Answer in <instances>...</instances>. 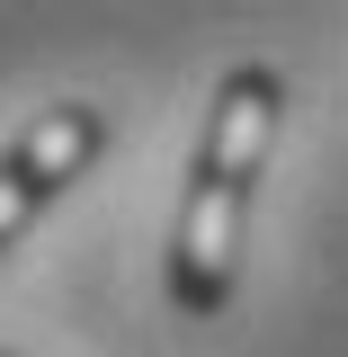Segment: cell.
<instances>
[{"label":"cell","instance_id":"1","mask_svg":"<svg viewBox=\"0 0 348 357\" xmlns=\"http://www.w3.org/2000/svg\"><path fill=\"white\" fill-rule=\"evenodd\" d=\"M277 126H286V81L268 63L223 72L215 107H206V143L188 161L179 223H170V304L197 321L223 312L241 286V232H250V197H259V170L277 152Z\"/></svg>","mask_w":348,"mask_h":357},{"label":"cell","instance_id":"2","mask_svg":"<svg viewBox=\"0 0 348 357\" xmlns=\"http://www.w3.org/2000/svg\"><path fill=\"white\" fill-rule=\"evenodd\" d=\"M98 152H107V107H89V98H54V107H36L27 126L9 134V143H0V250H9Z\"/></svg>","mask_w":348,"mask_h":357},{"label":"cell","instance_id":"3","mask_svg":"<svg viewBox=\"0 0 348 357\" xmlns=\"http://www.w3.org/2000/svg\"><path fill=\"white\" fill-rule=\"evenodd\" d=\"M0 357H9V349H0Z\"/></svg>","mask_w":348,"mask_h":357}]
</instances>
